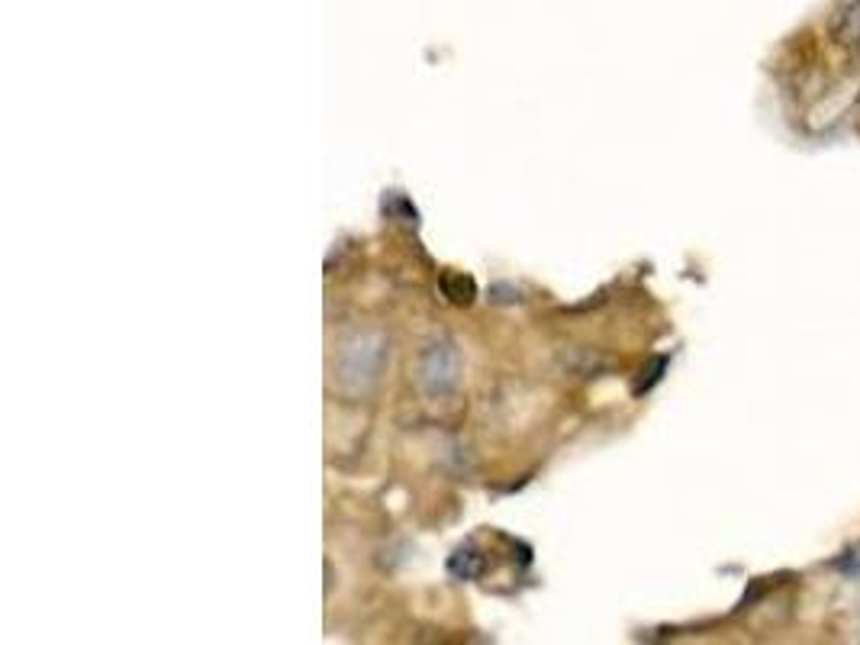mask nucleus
Segmentation results:
<instances>
[{
  "label": "nucleus",
  "mask_w": 860,
  "mask_h": 645,
  "mask_svg": "<svg viewBox=\"0 0 860 645\" xmlns=\"http://www.w3.org/2000/svg\"><path fill=\"white\" fill-rule=\"evenodd\" d=\"M832 39L841 49L860 55V0L844 4L832 20Z\"/></svg>",
  "instance_id": "obj_1"
},
{
  "label": "nucleus",
  "mask_w": 860,
  "mask_h": 645,
  "mask_svg": "<svg viewBox=\"0 0 860 645\" xmlns=\"http://www.w3.org/2000/svg\"><path fill=\"white\" fill-rule=\"evenodd\" d=\"M835 568L841 571V575H860V546L857 549H851V552H844L838 562H835Z\"/></svg>",
  "instance_id": "obj_2"
}]
</instances>
